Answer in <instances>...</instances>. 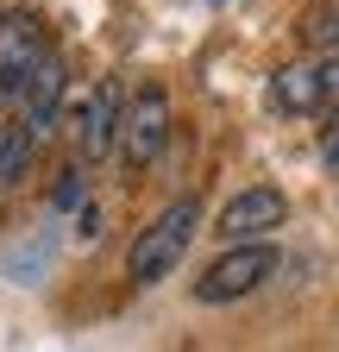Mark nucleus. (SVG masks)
<instances>
[{
    "label": "nucleus",
    "instance_id": "obj_1",
    "mask_svg": "<svg viewBox=\"0 0 339 352\" xmlns=\"http://www.w3.org/2000/svg\"><path fill=\"white\" fill-rule=\"evenodd\" d=\"M195 233H201V195H176L151 227L132 239V252H126V277H132L139 289H151L157 277H170L183 264V252L195 245Z\"/></svg>",
    "mask_w": 339,
    "mask_h": 352
},
{
    "label": "nucleus",
    "instance_id": "obj_2",
    "mask_svg": "<svg viewBox=\"0 0 339 352\" xmlns=\"http://www.w3.org/2000/svg\"><path fill=\"white\" fill-rule=\"evenodd\" d=\"M51 57V38H45V19L32 7H7L0 13V101H19L25 82L45 69Z\"/></svg>",
    "mask_w": 339,
    "mask_h": 352
},
{
    "label": "nucleus",
    "instance_id": "obj_11",
    "mask_svg": "<svg viewBox=\"0 0 339 352\" xmlns=\"http://www.w3.org/2000/svg\"><path fill=\"white\" fill-rule=\"evenodd\" d=\"M308 38L339 51V7H314V13H308Z\"/></svg>",
    "mask_w": 339,
    "mask_h": 352
},
{
    "label": "nucleus",
    "instance_id": "obj_4",
    "mask_svg": "<svg viewBox=\"0 0 339 352\" xmlns=\"http://www.w3.org/2000/svg\"><path fill=\"white\" fill-rule=\"evenodd\" d=\"M163 145H170V95L163 88H139L132 95V107L119 113V164L126 170H151L157 157H163Z\"/></svg>",
    "mask_w": 339,
    "mask_h": 352
},
{
    "label": "nucleus",
    "instance_id": "obj_10",
    "mask_svg": "<svg viewBox=\"0 0 339 352\" xmlns=\"http://www.w3.org/2000/svg\"><path fill=\"white\" fill-rule=\"evenodd\" d=\"M82 195H89V176H82V164H69V170L57 176L51 201H57V208H82Z\"/></svg>",
    "mask_w": 339,
    "mask_h": 352
},
{
    "label": "nucleus",
    "instance_id": "obj_7",
    "mask_svg": "<svg viewBox=\"0 0 339 352\" xmlns=\"http://www.w3.org/2000/svg\"><path fill=\"white\" fill-rule=\"evenodd\" d=\"M63 88H69V69H63V57L51 51V57H45V69H38V76L25 82V95H19V126L32 132L38 145H45V139H51V126H57Z\"/></svg>",
    "mask_w": 339,
    "mask_h": 352
},
{
    "label": "nucleus",
    "instance_id": "obj_3",
    "mask_svg": "<svg viewBox=\"0 0 339 352\" xmlns=\"http://www.w3.org/2000/svg\"><path fill=\"white\" fill-rule=\"evenodd\" d=\"M277 271H283L277 245H226V252L195 277V302H239V296H251V289H264Z\"/></svg>",
    "mask_w": 339,
    "mask_h": 352
},
{
    "label": "nucleus",
    "instance_id": "obj_9",
    "mask_svg": "<svg viewBox=\"0 0 339 352\" xmlns=\"http://www.w3.org/2000/svg\"><path fill=\"white\" fill-rule=\"evenodd\" d=\"M32 157H38V139L13 120V126H0V195H13L25 176H32Z\"/></svg>",
    "mask_w": 339,
    "mask_h": 352
},
{
    "label": "nucleus",
    "instance_id": "obj_12",
    "mask_svg": "<svg viewBox=\"0 0 339 352\" xmlns=\"http://www.w3.org/2000/svg\"><path fill=\"white\" fill-rule=\"evenodd\" d=\"M314 69H320V101H327V107L339 113V51H333L327 63H314Z\"/></svg>",
    "mask_w": 339,
    "mask_h": 352
},
{
    "label": "nucleus",
    "instance_id": "obj_13",
    "mask_svg": "<svg viewBox=\"0 0 339 352\" xmlns=\"http://www.w3.org/2000/svg\"><path fill=\"white\" fill-rule=\"evenodd\" d=\"M320 164H327V176H339V126L320 139Z\"/></svg>",
    "mask_w": 339,
    "mask_h": 352
},
{
    "label": "nucleus",
    "instance_id": "obj_14",
    "mask_svg": "<svg viewBox=\"0 0 339 352\" xmlns=\"http://www.w3.org/2000/svg\"><path fill=\"white\" fill-rule=\"evenodd\" d=\"M75 233H82V239H101V208H95V201L82 208V227H75Z\"/></svg>",
    "mask_w": 339,
    "mask_h": 352
},
{
    "label": "nucleus",
    "instance_id": "obj_5",
    "mask_svg": "<svg viewBox=\"0 0 339 352\" xmlns=\"http://www.w3.org/2000/svg\"><path fill=\"white\" fill-rule=\"evenodd\" d=\"M283 220H289V195L270 189V183H258V189H245V195H233V201L220 208L214 233H220L226 245H264Z\"/></svg>",
    "mask_w": 339,
    "mask_h": 352
},
{
    "label": "nucleus",
    "instance_id": "obj_8",
    "mask_svg": "<svg viewBox=\"0 0 339 352\" xmlns=\"http://www.w3.org/2000/svg\"><path fill=\"white\" fill-rule=\"evenodd\" d=\"M270 107L277 113H327V101H320V69L314 63H283L270 76Z\"/></svg>",
    "mask_w": 339,
    "mask_h": 352
},
{
    "label": "nucleus",
    "instance_id": "obj_6",
    "mask_svg": "<svg viewBox=\"0 0 339 352\" xmlns=\"http://www.w3.org/2000/svg\"><path fill=\"white\" fill-rule=\"evenodd\" d=\"M119 82L107 76V82H95V95L75 107V157L82 164H101L113 145H119Z\"/></svg>",
    "mask_w": 339,
    "mask_h": 352
}]
</instances>
